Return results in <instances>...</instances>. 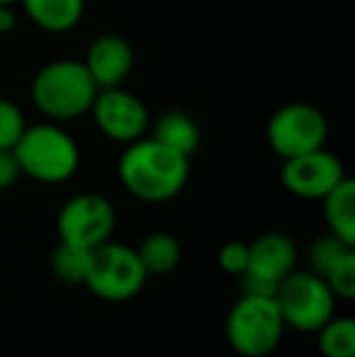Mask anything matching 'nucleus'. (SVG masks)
Returning a JSON list of instances; mask_svg holds the SVG:
<instances>
[{"instance_id": "f257e3e1", "label": "nucleus", "mask_w": 355, "mask_h": 357, "mask_svg": "<svg viewBox=\"0 0 355 357\" xmlns=\"http://www.w3.org/2000/svg\"><path fill=\"white\" fill-rule=\"evenodd\" d=\"M117 173L129 195L142 202H168L183 192L190 178V158L166 149L151 137L127 144Z\"/></svg>"}, {"instance_id": "f03ea898", "label": "nucleus", "mask_w": 355, "mask_h": 357, "mask_svg": "<svg viewBox=\"0 0 355 357\" xmlns=\"http://www.w3.org/2000/svg\"><path fill=\"white\" fill-rule=\"evenodd\" d=\"M32 102L52 122H68L90 112L98 85L78 59H56L32 78Z\"/></svg>"}, {"instance_id": "7ed1b4c3", "label": "nucleus", "mask_w": 355, "mask_h": 357, "mask_svg": "<svg viewBox=\"0 0 355 357\" xmlns=\"http://www.w3.org/2000/svg\"><path fill=\"white\" fill-rule=\"evenodd\" d=\"M13 151L22 175L44 185L66 183L81 165L78 144L56 122L27 124Z\"/></svg>"}, {"instance_id": "20e7f679", "label": "nucleus", "mask_w": 355, "mask_h": 357, "mask_svg": "<svg viewBox=\"0 0 355 357\" xmlns=\"http://www.w3.org/2000/svg\"><path fill=\"white\" fill-rule=\"evenodd\" d=\"M275 296L241 294L227 316V340L243 357H266L280 345L285 333Z\"/></svg>"}, {"instance_id": "39448f33", "label": "nucleus", "mask_w": 355, "mask_h": 357, "mask_svg": "<svg viewBox=\"0 0 355 357\" xmlns=\"http://www.w3.org/2000/svg\"><path fill=\"white\" fill-rule=\"evenodd\" d=\"M146 278L137 248L105 241L90 248L83 284L105 301H127L144 289Z\"/></svg>"}, {"instance_id": "423d86ee", "label": "nucleus", "mask_w": 355, "mask_h": 357, "mask_svg": "<svg viewBox=\"0 0 355 357\" xmlns=\"http://www.w3.org/2000/svg\"><path fill=\"white\" fill-rule=\"evenodd\" d=\"M280 316L289 328L312 333L336 314V296L319 275L292 270L275 291Z\"/></svg>"}, {"instance_id": "0eeeda50", "label": "nucleus", "mask_w": 355, "mask_h": 357, "mask_svg": "<svg viewBox=\"0 0 355 357\" xmlns=\"http://www.w3.org/2000/svg\"><path fill=\"white\" fill-rule=\"evenodd\" d=\"M268 144L280 158L309 153L324 149L328 137V122L322 109L309 102H289L275 109L266 129Z\"/></svg>"}, {"instance_id": "6e6552de", "label": "nucleus", "mask_w": 355, "mask_h": 357, "mask_svg": "<svg viewBox=\"0 0 355 357\" xmlns=\"http://www.w3.org/2000/svg\"><path fill=\"white\" fill-rule=\"evenodd\" d=\"M297 265V245L287 234L268 231L248 243V268L241 275L243 294L275 296L280 282Z\"/></svg>"}, {"instance_id": "1a4fd4ad", "label": "nucleus", "mask_w": 355, "mask_h": 357, "mask_svg": "<svg viewBox=\"0 0 355 357\" xmlns=\"http://www.w3.org/2000/svg\"><path fill=\"white\" fill-rule=\"evenodd\" d=\"M114 207L98 192H81L71 197L56 216L59 241L76 248H95L109 241L114 231Z\"/></svg>"}, {"instance_id": "9d476101", "label": "nucleus", "mask_w": 355, "mask_h": 357, "mask_svg": "<svg viewBox=\"0 0 355 357\" xmlns=\"http://www.w3.org/2000/svg\"><path fill=\"white\" fill-rule=\"evenodd\" d=\"M88 114H93V122L100 134H105L109 142L124 146L142 139L151 122L142 98L122 85L98 90Z\"/></svg>"}, {"instance_id": "9b49d317", "label": "nucleus", "mask_w": 355, "mask_h": 357, "mask_svg": "<svg viewBox=\"0 0 355 357\" xmlns=\"http://www.w3.org/2000/svg\"><path fill=\"white\" fill-rule=\"evenodd\" d=\"M280 178H282L287 192L302 199H322L346 178V170H343V163L336 153L326 149H317L309 153L294 155V158H285Z\"/></svg>"}, {"instance_id": "f8f14e48", "label": "nucleus", "mask_w": 355, "mask_h": 357, "mask_svg": "<svg viewBox=\"0 0 355 357\" xmlns=\"http://www.w3.org/2000/svg\"><path fill=\"white\" fill-rule=\"evenodd\" d=\"M83 63H86L90 78L95 80L98 90L117 88L132 73L134 49L122 34H103V37L93 39Z\"/></svg>"}, {"instance_id": "ddd939ff", "label": "nucleus", "mask_w": 355, "mask_h": 357, "mask_svg": "<svg viewBox=\"0 0 355 357\" xmlns=\"http://www.w3.org/2000/svg\"><path fill=\"white\" fill-rule=\"evenodd\" d=\"M149 129H151L153 142L176 151V153L185 155V158H190L199 149V142H202L199 124L188 112H183V109H168L161 117L149 122Z\"/></svg>"}, {"instance_id": "4468645a", "label": "nucleus", "mask_w": 355, "mask_h": 357, "mask_svg": "<svg viewBox=\"0 0 355 357\" xmlns=\"http://www.w3.org/2000/svg\"><path fill=\"white\" fill-rule=\"evenodd\" d=\"M27 17L49 34H63L78 27L86 13V0H20Z\"/></svg>"}, {"instance_id": "2eb2a0df", "label": "nucleus", "mask_w": 355, "mask_h": 357, "mask_svg": "<svg viewBox=\"0 0 355 357\" xmlns=\"http://www.w3.org/2000/svg\"><path fill=\"white\" fill-rule=\"evenodd\" d=\"M324 219H326L328 234L338 236L348 245H355V183L343 178L331 192L322 197Z\"/></svg>"}, {"instance_id": "dca6fc26", "label": "nucleus", "mask_w": 355, "mask_h": 357, "mask_svg": "<svg viewBox=\"0 0 355 357\" xmlns=\"http://www.w3.org/2000/svg\"><path fill=\"white\" fill-rule=\"evenodd\" d=\"M137 255L142 260L146 275H168L180 265L183 248H180V241L173 234L156 231V234H149L139 243Z\"/></svg>"}, {"instance_id": "f3484780", "label": "nucleus", "mask_w": 355, "mask_h": 357, "mask_svg": "<svg viewBox=\"0 0 355 357\" xmlns=\"http://www.w3.org/2000/svg\"><path fill=\"white\" fill-rule=\"evenodd\" d=\"M319 333V350L324 357H355V321L333 314Z\"/></svg>"}, {"instance_id": "a211bd4d", "label": "nucleus", "mask_w": 355, "mask_h": 357, "mask_svg": "<svg viewBox=\"0 0 355 357\" xmlns=\"http://www.w3.org/2000/svg\"><path fill=\"white\" fill-rule=\"evenodd\" d=\"M355 245H348L346 241H341L338 236L326 234L319 236L317 241H312L307 250V263H309V273L319 275V278H326L348 253H353Z\"/></svg>"}, {"instance_id": "6ab92c4d", "label": "nucleus", "mask_w": 355, "mask_h": 357, "mask_svg": "<svg viewBox=\"0 0 355 357\" xmlns=\"http://www.w3.org/2000/svg\"><path fill=\"white\" fill-rule=\"evenodd\" d=\"M88 253L90 250L86 248H76V245L59 241V245L54 248L52 255L54 275L66 284H83L88 268Z\"/></svg>"}, {"instance_id": "aec40b11", "label": "nucleus", "mask_w": 355, "mask_h": 357, "mask_svg": "<svg viewBox=\"0 0 355 357\" xmlns=\"http://www.w3.org/2000/svg\"><path fill=\"white\" fill-rule=\"evenodd\" d=\"M24 129H27V119L22 107L15 100L0 98V149H15Z\"/></svg>"}, {"instance_id": "412c9836", "label": "nucleus", "mask_w": 355, "mask_h": 357, "mask_svg": "<svg viewBox=\"0 0 355 357\" xmlns=\"http://www.w3.org/2000/svg\"><path fill=\"white\" fill-rule=\"evenodd\" d=\"M326 284L336 299H353L355 296V250L348 253L331 273L326 275Z\"/></svg>"}, {"instance_id": "4be33fe9", "label": "nucleus", "mask_w": 355, "mask_h": 357, "mask_svg": "<svg viewBox=\"0 0 355 357\" xmlns=\"http://www.w3.org/2000/svg\"><path fill=\"white\" fill-rule=\"evenodd\" d=\"M219 268L229 275L241 278L248 268V243L243 241H229L219 250Z\"/></svg>"}, {"instance_id": "5701e85b", "label": "nucleus", "mask_w": 355, "mask_h": 357, "mask_svg": "<svg viewBox=\"0 0 355 357\" xmlns=\"http://www.w3.org/2000/svg\"><path fill=\"white\" fill-rule=\"evenodd\" d=\"M22 178V170L13 149H0V190H10Z\"/></svg>"}, {"instance_id": "b1692460", "label": "nucleus", "mask_w": 355, "mask_h": 357, "mask_svg": "<svg viewBox=\"0 0 355 357\" xmlns=\"http://www.w3.org/2000/svg\"><path fill=\"white\" fill-rule=\"evenodd\" d=\"M17 24V15H15L13 5H0V34H8Z\"/></svg>"}, {"instance_id": "393cba45", "label": "nucleus", "mask_w": 355, "mask_h": 357, "mask_svg": "<svg viewBox=\"0 0 355 357\" xmlns=\"http://www.w3.org/2000/svg\"><path fill=\"white\" fill-rule=\"evenodd\" d=\"M15 3H20V0H0V5H15Z\"/></svg>"}]
</instances>
